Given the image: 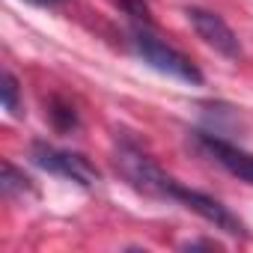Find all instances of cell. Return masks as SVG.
Here are the masks:
<instances>
[{
	"mask_svg": "<svg viewBox=\"0 0 253 253\" xmlns=\"http://www.w3.org/2000/svg\"><path fill=\"white\" fill-rule=\"evenodd\" d=\"M27 3H36V6H54V3H60V0H27Z\"/></svg>",
	"mask_w": 253,
	"mask_h": 253,
	"instance_id": "obj_10",
	"label": "cell"
},
{
	"mask_svg": "<svg viewBox=\"0 0 253 253\" xmlns=\"http://www.w3.org/2000/svg\"><path fill=\"white\" fill-rule=\"evenodd\" d=\"M0 188L9 200H33L36 197V185L12 164V161H3V176H0Z\"/></svg>",
	"mask_w": 253,
	"mask_h": 253,
	"instance_id": "obj_7",
	"label": "cell"
},
{
	"mask_svg": "<svg viewBox=\"0 0 253 253\" xmlns=\"http://www.w3.org/2000/svg\"><path fill=\"white\" fill-rule=\"evenodd\" d=\"M30 158H33V164L42 167L45 173L60 176V179H66V182H75V185H81V188H92V185L101 179L98 170H95L84 155L69 152V149H57V146H51V143H42V140L30 146Z\"/></svg>",
	"mask_w": 253,
	"mask_h": 253,
	"instance_id": "obj_3",
	"label": "cell"
},
{
	"mask_svg": "<svg viewBox=\"0 0 253 253\" xmlns=\"http://www.w3.org/2000/svg\"><path fill=\"white\" fill-rule=\"evenodd\" d=\"M185 15H188L194 33H197L209 48H214L220 57H226V60H238V57H241V42H238L235 30H232L217 12H211V9H200V6H191Z\"/></svg>",
	"mask_w": 253,
	"mask_h": 253,
	"instance_id": "obj_5",
	"label": "cell"
},
{
	"mask_svg": "<svg viewBox=\"0 0 253 253\" xmlns=\"http://www.w3.org/2000/svg\"><path fill=\"white\" fill-rule=\"evenodd\" d=\"M131 45H134L137 57H140L146 66H152L155 72L170 75V78L185 81V84H194V86L203 84V72L191 63V57H185L179 48L167 45L164 39H158V36L149 33L146 27H137V30L131 33Z\"/></svg>",
	"mask_w": 253,
	"mask_h": 253,
	"instance_id": "obj_2",
	"label": "cell"
},
{
	"mask_svg": "<svg viewBox=\"0 0 253 253\" xmlns=\"http://www.w3.org/2000/svg\"><path fill=\"white\" fill-rule=\"evenodd\" d=\"M173 200L182 203L188 211L200 214V217H203L206 223H211L214 229H220V232H226V235H235V238H247L244 223H241V220H238V217L220 203V200H214V197H209V194H203V191L185 188V185H176Z\"/></svg>",
	"mask_w": 253,
	"mask_h": 253,
	"instance_id": "obj_4",
	"label": "cell"
},
{
	"mask_svg": "<svg viewBox=\"0 0 253 253\" xmlns=\"http://www.w3.org/2000/svg\"><path fill=\"white\" fill-rule=\"evenodd\" d=\"M0 95H3V110L6 113L21 116V89H18V81L9 69L3 72V81H0Z\"/></svg>",
	"mask_w": 253,
	"mask_h": 253,
	"instance_id": "obj_8",
	"label": "cell"
},
{
	"mask_svg": "<svg viewBox=\"0 0 253 253\" xmlns=\"http://www.w3.org/2000/svg\"><path fill=\"white\" fill-rule=\"evenodd\" d=\"M116 170L122 173V179L128 182L134 191L146 194V197H158V200H173L176 194V179L167 176L143 149H137L134 143L122 140L116 149Z\"/></svg>",
	"mask_w": 253,
	"mask_h": 253,
	"instance_id": "obj_1",
	"label": "cell"
},
{
	"mask_svg": "<svg viewBox=\"0 0 253 253\" xmlns=\"http://www.w3.org/2000/svg\"><path fill=\"white\" fill-rule=\"evenodd\" d=\"M113 3L128 15L134 18L137 24H152V9H149V0H113Z\"/></svg>",
	"mask_w": 253,
	"mask_h": 253,
	"instance_id": "obj_9",
	"label": "cell"
},
{
	"mask_svg": "<svg viewBox=\"0 0 253 253\" xmlns=\"http://www.w3.org/2000/svg\"><path fill=\"white\" fill-rule=\"evenodd\" d=\"M197 143L223 170H229L241 182L253 185V152H247V149H241V146H235V143H229V140H223L217 134H209V131H197Z\"/></svg>",
	"mask_w": 253,
	"mask_h": 253,
	"instance_id": "obj_6",
	"label": "cell"
}]
</instances>
